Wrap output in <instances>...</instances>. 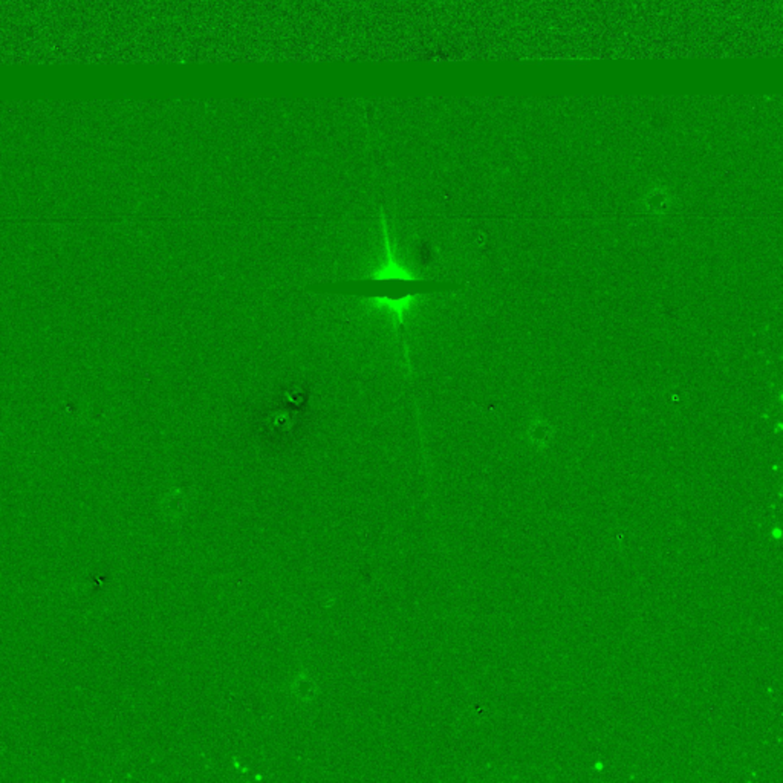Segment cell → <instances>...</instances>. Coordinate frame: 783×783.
Wrapping results in <instances>:
<instances>
[{
	"label": "cell",
	"mask_w": 783,
	"mask_h": 783,
	"mask_svg": "<svg viewBox=\"0 0 783 783\" xmlns=\"http://www.w3.org/2000/svg\"><path fill=\"white\" fill-rule=\"evenodd\" d=\"M381 233H383V260L370 274L363 279L351 280L346 283H335L334 291L338 294L357 295L366 302L372 309L384 311L392 317L397 326H404V320L408 311L418 302L419 297L439 293V291L455 288L450 283H441L422 279L413 274L398 259L392 245V238L387 225L384 211H381Z\"/></svg>",
	"instance_id": "1"
}]
</instances>
